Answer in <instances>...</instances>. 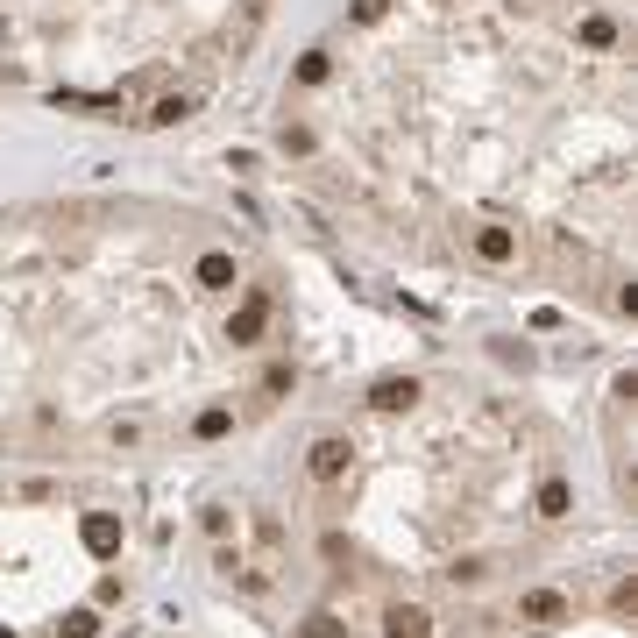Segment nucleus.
<instances>
[{
	"instance_id": "obj_1",
	"label": "nucleus",
	"mask_w": 638,
	"mask_h": 638,
	"mask_svg": "<svg viewBox=\"0 0 638 638\" xmlns=\"http://www.w3.org/2000/svg\"><path fill=\"white\" fill-rule=\"evenodd\" d=\"M348 440L341 433H319L312 447H305V475H312V483H341V475H348Z\"/></svg>"
},
{
	"instance_id": "obj_2",
	"label": "nucleus",
	"mask_w": 638,
	"mask_h": 638,
	"mask_svg": "<svg viewBox=\"0 0 638 638\" xmlns=\"http://www.w3.org/2000/svg\"><path fill=\"white\" fill-rule=\"evenodd\" d=\"M78 539H86V553H93V561H107V553H121V518H114V511H86Z\"/></svg>"
},
{
	"instance_id": "obj_3",
	"label": "nucleus",
	"mask_w": 638,
	"mask_h": 638,
	"mask_svg": "<svg viewBox=\"0 0 638 638\" xmlns=\"http://www.w3.org/2000/svg\"><path fill=\"white\" fill-rule=\"evenodd\" d=\"M518 617L525 624H568V596L561 589H525L518 596Z\"/></svg>"
},
{
	"instance_id": "obj_4",
	"label": "nucleus",
	"mask_w": 638,
	"mask_h": 638,
	"mask_svg": "<svg viewBox=\"0 0 638 638\" xmlns=\"http://www.w3.org/2000/svg\"><path fill=\"white\" fill-rule=\"evenodd\" d=\"M263 319H270V298H263V291H249V298H242V312L227 319V341H234V348H249V341L263 334Z\"/></svg>"
},
{
	"instance_id": "obj_5",
	"label": "nucleus",
	"mask_w": 638,
	"mask_h": 638,
	"mask_svg": "<svg viewBox=\"0 0 638 638\" xmlns=\"http://www.w3.org/2000/svg\"><path fill=\"white\" fill-rule=\"evenodd\" d=\"M369 405H376V412H412V405H419V376H383V383L369 390Z\"/></svg>"
},
{
	"instance_id": "obj_6",
	"label": "nucleus",
	"mask_w": 638,
	"mask_h": 638,
	"mask_svg": "<svg viewBox=\"0 0 638 638\" xmlns=\"http://www.w3.org/2000/svg\"><path fill=\"white\" fill-rule=\"evenodd\" d=\"M383 638H433V617L419 603H390L383 610Z\"/></svg>"
},
{
	"instance_id": "obj_7",
	"label": "nucleus",
	"mask_w": 638,
	"mask_h": 638,
	"mask_svg": "<svg viewBox=\"0 0 638 638\" xmlns=\"http://www.w3.org/2000/svg\"><path fill=\"white\" fill-rule=\"evenodd\" d=\"M192 284H199V291H234V256H227V249H206V256L192 263Z\"/></svg>"
},
{
	"instance_id": "obj_8",
	"label": "nucleus",
	"mask_w": 638,
	"mask_h": 638,
	"mask_svg": "<svg viewBox=\"0 0 638 638\" xmlns=\"http://www.w3.org/2000/svg\"><path fill=\"white\" fill-rule=\"evenodd\" d=\"M475 256H483V263H511L518 256V234L511 227H475Z\"/></svg>"
},
{
	"instance_id": "obj_9",
	"label": "nucleus",
	"mask_w": 638,
	"mask_h": 638,
	"mask_svg": "<svg viewBox=\"0 0 638 638\" xmlns=\"http://www.w3.org/2000/svg\"><path fill=\"white\" fill-rule=\"evenodd\" d=\"M142 121H149V128H178V121H192V93H164Z\"/></svg>"
},
{
	"instance_id": "obj_10",
	"label": "nucleus",
	"mask_w": 638,
	"mask_h": 638,
	"mask_svg": "<svg viewBox=\"0 0 638 638\" xmlns=\"http://www.w3.org/2000/svg\"><path fill=\"white\" fill-rule=\"evenodd\" d=\"M568 504H575V497H568V483H561V475H546V483H539V518H546V525H561V518H568Z\"/></svg>"
},
{
	"instance_id": "obj_11",
	"label": "nucleus",
	"mask_w": 638,
	"mask_h": 638,
	"mask_svg": "<svg viewBox=\"0 0 638 638\" xmlns=\"http://www.w3.org/2000/svg\"><path fill=\"white\" fill-rule=\"evenodd\" d=\"M57 638H100V610H64Z\"/></svg>"
},
{
	"instance_id": "obj_12",
	"label": "nucleus",
	"mask_w": 638,
	"mask_h": 638,
	"mask_svg": "<svg viewBox=\"0 0 638 638\" xmlns=\"http://www.w3.org/2000/svg\"><path fill=\"white\" fill-rule=\"evenodd\" d=\"M327 71H334L327 50H305V57H298V86H327Z\"/></svg>"
},
{
	"instance_id": "obj_13",
	"label": "nucleus",
	"mask_w": 638,
	"mask_h": 638,
	"mask_svg": "<svg viewBox=\"0 0 638 638\" xmlns=\"http://www.w3.org/2000/svg\"><path fill=\"white\" fill-rule=\"evenodd\" d=\"M582 43H589V50H610V43H617V22H610V15H582Z\"/></svg>"
},
{
	"instance_id": "obj_14",
	"label": "nucleus",
	"mask_w": 638,
	"mask_h": 638,
	"mask_svg": "<svg viewBox=\"0 0 638 638\" xmlns=\"http://www.w3.org/2000/svg\"><path fill=\"white\" fill-rule=\"evenodd\" d=\"M227 426H234V412H227V405H213V412H199V419H192V433H199V440H227Z\"/></svg>"
},
{
	"instance_id": "obj_15",
	"label": "nucleus",
	"mask_w": 638,
	"mask_h": 638,
	"mask_svg": "<svg viewBox=\"0 0 638 638\" xmlns=\"http://www.w3.org/2000/svg\"><path fill=\"white\" fill-rule=\"evenodd\" d=\"M610 610H617V617H631V610H638V582H617V596H610Z\"/></svg>"
},
{
	"instance_id": "obj_16",
	"label": "nucleus",
	"mask_w": 638,
	"mask_h": 638,
	"mask_svg": "<svg viewBox=\"0 0 638 638\" xmlns=\"http://www.w3.org/2000/svg\"><path fill=\"white\" fill-rule=\"evenodd\" d=\"M284 149L291 156H312V128H284Z\"/></svg>"
},
{
	"instance_id": "obj_17",
	"label": "nucleus",
	"mask_w": 638,
	"mask_h": 638,
	"mask_svg": "<svg viewBox=\"0 0 638 638\" xmlns=\"http://www.w3.org/2000/svg\"><path fill=\"white\" fill-rule=\"evenodd\" d=\"M199 525H206V532H213V539H227V525H234V518H227V511H220V504H213V511H199Z\"/></svg>"
},
{
	"instance_id": "obj_18",
	"label": "nucleus",
	"mask_w": 638,
	"mask_h": 638,
	"mask_svg": "<svg viewBox=\"0 0 638 638\" xmlns=\"http://www.w3.org/2000/svg\"><path fill=\"white\" fill-rule=\"evenodd\" d=\"M390 15V0H355V22H383Z\"/></svg>"
},
{
	"instance_id": "obj_19",
	"label": "nucleus",
	"mask_w": 638,
	"mask_h": 638,
	"mask_svg": "<svg viewBox=\"0 0 638 638\" xmlns=\"http://www.w3.org/2000/svg\"><path fill=\"white\" fill-rule=\"evenodd\" d=\"M305 638H341V624H334V617H312V624H305Z\"/></svg>"
},
{
	"instance_id": "obj_20",
	"label": "nucleus",
	"mask_w": 638,
	"mask_h": 638,
	"mask_svg": "<svg viewBox=\"0 0 638 638\" xmlns=\"http://www.w3.org/2000/svg\"><path fill=\"white\" fill-rule=\"evenodd\" d=\"M0 638H15V624H0Z\"/></svg>"
}]
</instances>
